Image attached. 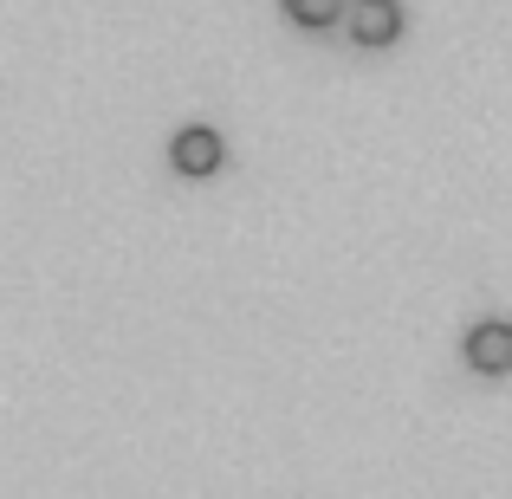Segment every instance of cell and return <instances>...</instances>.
Listing matches in <instances>:
<instances>
[{
  "instance_id": "obj_1",
  "label": "cell",
  "mask_w": 512,
  "mask_h": 499,
  "mask_svg": "<svg viewBox=\"0 0 512 499\" xmlns=\"http://www.w3.org/2000/svg\"><path fill=\"white\" fill-rule=\"evenodd\" d=\"M467 363H474L480 376H506L512 370V325H500V318L474 325L467 331Z\"/></svg>"
},
{
  "instance_id": "obj_2",
  "label": "cell",
  "mask_w": 512,
  "mask_h": 499,
  "mask_svg": "<svg viewBox=\"0 0 512 499\" xmlns=\"http://www.w3.org/2000/svg\"><path fill=\"white\" fill-rule=\"evenodd\" d=\"M350 33H357V46H389V39L402 33V7L396 0H363V7L350 13Z\"/></svg>"
},
{
  "instance_id": "obj_3",
  "label": "cell",
  "mask_w": 512,
  "mask_h": 499,
  "mask_svg": "<svg viewBox=\"0 0 512 499\" xmlns=\"http://www.w3.org/2000/svg\"><path fill=\"white\" fill-rule=\"evenodd\" d=\"M169 156H175L182 175H214V169H221V137H214V130H182Z\"/></svg>"
},
{
  "instance_id": "obj_4",
  "label": "cell",
  "mask_w": 512,
  "mask_h": 499,
  "mask_svg": "<svg viewBox=\"0 0 512 499\" xmlns=\"http://www.w3.org/2000/svg\"><path fill=\"white\" fill-rule=\"evenodd\" d=\"M344 7H350V0H286V13H292L299 26H331Z\"/></svg>"
},
{
  "instance_id": "obj_5",
  "label": "cell",
  "mask_w": 512,
  "mask_h": 499,
  "mask_svg": "<svg viewBox=\"0 0 512 499\" xmlns=\"http://www.w3.org/2000/svg\"><path fill=\"white\" fill-rule=\"evenodd\" d=\"M350 7H363V0H350Z\"/></svg>"
}]
</instances>
